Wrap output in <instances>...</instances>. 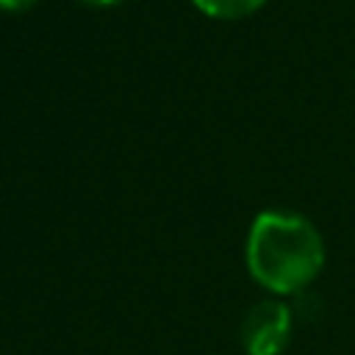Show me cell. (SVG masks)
<instances>
[{"instance_id":"4","label":"cell","mask_w":355,"mask_h":355,"mask_svg":"<svg viewBox=\"0 0 355 355\" xmlns=\"http://www.w3.org/2000/svg\"><path fill=\"white\" fill-rule=\"evenodd\" d=\"M39 0H0V11H8V14H19V11H28L31 6H36Z\"/></svg>"},{"instance_id":"5","label":"cell","mask_w":355,"mask_h":355,"mask_svg":"<svg viewBox=\"0 0 355 355\" xmlns=\"http://www.w3.org/2000/svg\"><path fill=\"white\" fill-rule=\"evenodd\" d=\"M80 6L86 8H108V6H116V3H125V0H78Z\"/></svg>"},{"instance_id":"2","label":"cell","mask_w":355,"mask_h":355,"mask_svg":"<svg viewBox=\"0 0 355 355\" xmlns=\"http://www.w3.org/2000/svg\"><path fill=\"white\" fill-rule=\"evenodd\" d=\"M241 347L247 355H280L291 341V311L283 300H261L241 319Z\"/></svg>"},{"instance_id":"1","label":"cell","mask_w":355,"mask_h":355,"mask_svg":"<svg viewBox=\"0 0 355 355\" xmlns=\"http://www.w3.org/2000/svg\"><path fill=\"white\" fill-rule=\"evenodd\" d=\"M250 277L275 297L300 294L324 266V241L311 219L294 211H261L247 233Z\"/></svg>"},{"instance_id":"3","label":"cell","mask_w":355,"mask_h":355,"mask_svg":"<svg viewBox=\"0 0 355 355\" xmlns=\"http://www.w3.org/2000/svg\"><path fill=\"white\" fill-rule=\"evenodd\" d=\"M197 11H202L211 19H244L266 6V0H191Z\"/></svg>"}]
</instances>
